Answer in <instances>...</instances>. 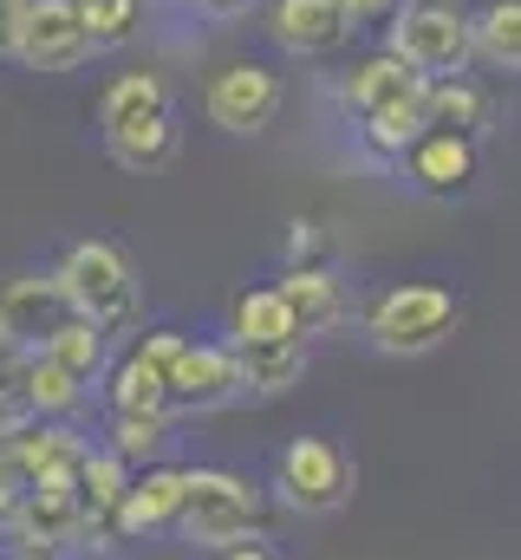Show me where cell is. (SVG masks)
I'll list each match as a JSON object with an SVG mask.
<instances>
[{"label":"cell","mask_w":521,"mask_h":560,"mask_svg":"<svg viewBox=\"0 0 521 560\" xmlns=\"http://www.w3.org/2000/svg\"><path fill=\"white\" fill-rule=\"evenodd\" d=\"M13 59L26 72H79L92 59V39L79 26V0H26Z\"/></svg>","instance_id":"cell-8"},{"label":"cell","mask_w":521,"mask_h":560,"mask_svg":"<svg viewBox=\"0 0 521 560\" xmlns=\"http://www.w3.org/2000/svg\"><path fill=\"white\" fill-rule=\"evenodd\" d=\"M105 138V156L130 170V176H157V170H170L176 163V150H183V125H176V105L170 112H143V118H125V125H112V131H99Z\"/></svg>","instance_id":"cell-18"},{"label":"cell","mask_w":521,"mask_h":560,"mask_svg":"<svg viewBox=\"0 0 521 560\" xmlns=\"http://www.w3.org/2000/svg\"><path fill=\"white\" fill-rule=\"evenodd\" d=\"M72 482H79V463H53V469H39L26 489H33V495H72Z\"/></svg>","instance_id":"cell-32"},{"label":"cell","mask_w":521,"mask_h":560,"mask_svg":"<svg viewBox=\"0 0 521 560\" xmlns=\"http://www.w3.org/2000/svg\"><path fill=\"white\" fill-rule=\"evenodd\" d=\"M92 450V436H79L72 423H53V418H20L13 423V436H7V463L33 482L39 469H53V463H79Z\"/></svg>","instance_id":"cell-21"},{"label":"cell","mask_w":521,"mask_h":560,"mask_svg":"<svg viewBox=\"0 0 521 560\" xmlns=\"http://www.w3.org/2000/svg\"><path fill=\"white\" fill-rule=\"evenodd\" d=\"M470 52L489 59L496 72L521 66V0H489L470 13Z\"/></svg>","instance_id":"cell-24"},{"label":"cell","mask_w":521,"mask_h":560,"mask_svg":"<svg viewBox=\"0 0 521 560\" xmlns=\"http://www.w3.org/2000/svg\"><path fill=\"white\" fill-rule=\"evenodd\" d=\"M105 398H112V411H170V398H163V372L125 346L112 365H105Z\"/></svg>","instance_id":"cell-25"},{"label":"cell","mask_w":521,"mask_h":560,"mask_svg":"<svg viewBox=\"0 0 521 560\" xmlns=\"http://www.w3.org/2000/svg\"><path fill=\"white\" fill-rule=\"evenodd\" d=\"M404 183L424 189V196H470L476 183V138H456V131H424L397 156Z\"/></svg>","instance_id":"cell-15"},{"label":"cell","mask_w":521,"mask_h":560,"mask_svg":"<svg viewBox=\"0 0 521 560\" xmlns=\"http://www.w3.org/2000/svg\"><path fill=\"white\" fill-rule=\"evenodd\" d=\"M222 560H274L267 548H255V541H242V548H222Z\"/></svg>","instance_id":"cell-38"},{"label":"cell","mask_w":521,"mask_h":560,"mask_svg":"<svg viewBox=\"0 0 521 560\" xmlns=\"http://www.w3.org/2000/svg\"><path fill=\"white\" fill-rule=\"evenodd\" d=\"M189 7H202V13H216V20H229V13H248L255 0H189Z\"/></svg>","instance_id":"cell-36"},{"label":"cell","mask_w":521,"mask_h":560,"mask_svg":"<svg viewBox=\"0 0 521 560\" xmlns=\"http://www.w3.org/2000/svg\"><path fill=\"white\" fill-rule=\"evenodd\" d=\"M0 392L20 405V418H53V423H72L79 405H85V385L72 372H59L46 352H7Z\"/></svg>","instance_id":"cell-10"},{"label":"cell","mask_w":521,"mask_h":560,"mask_svg":"<svg viewBox=\"0 0 521 560\" xmlns=\"http://www.w3.org/2000/svg\"><path fill=\"white\" fill-rule=\"evenodd\" d=\"M125 482L130 469L105 450V443H92L85 456H79V482H72V509H79V548H118V535H112V515H118V502H125Z\"/></svg>","instance_id":"cell-12"},{"label":"cell","mask_w":521,"mask_h":560,"mask_svg":"<svg viewBox=\"0 0 521 560\" xmlns=\"http://www.w3.org/2000/svg\"><path fill=\"white\" fill-rule=\"evenodd\" d=\"M143 112H170V85L157 72H118L99 92V131H112L125 118H143Z\"/></svg>","instance_id":"cell-28"},{"label":"cell","mask_w":521,"mask_h":560,"mask_svg":"<svg viewBox=\"0 0 521 560\" xmlns=\"http://www.w3.org/2000/svg\"><path fill=\"white\" fill-rule=\"evenodd\" d=\"M20 495H26V476H20V469L7 463V450H0V522L13 515V502H20Z\"/></svg>","instance_id":"cell-34"},{"label":"cell","mask_w":521,"mask_h":560,"mask_svg":"<svg viewBox=\"0 0 521 560\" xmlns=\"http://www.w3.org/2000/svg\"><path fill=\"white\" fill-rule=\"evenodd\" d=\"M274 293H280V300H287V313L300 319V339H313V332H339V326L352 319L346 280L333 275L326 261H320V268H280Z\"/></svg>","instance_id":"cell-17"},{"label":"cell","mask_w":521,"mask_h":560,"mask_svg":"<svg viewBox=\"0 0 521 560\" xmlns=\"http://www.w3.org/2000/svg\"><path fill=\"white\" fill-rule=\"evenodd\" d=\"M79 26L92 52H118L143 33V0H79Z\"/></svg>","instance_id":"cell-29"},{"label":"cell","mask_w":521,"mask_h":560,"mask_svg":"<svg viewBox=\"0 0 521 560\" xmlns=\"http://www.w3.org/2000/svg\"><path fill=\"white\" fill-rule=\"evenodd\" d=\"M20 13H26V0H0V59H13V39H20Z\"/></svg>","instance_id":"cell-35"},{"label":"cell","mask_w":521,"mask_h":560,"mask_svg":"<svg viewBox=\"0 0 521 560\" xmlns=\"http://www.w3.org/2000/svg\"><path fill=\"white\" fill-rule=\"evenodd\" d=\"M130 346H137V352H143L157 372H170V365H176V352H183L189 339H183V332H170V326H157V332H137Z\"/></svg>","instance_id":"cell-31"},{"label":"cell","mask_w":521,"mask_h":560,"mask_svg":"<svg viewBox=\"0 0 521 560\" xmlns=\"http://www.w3.org/2000/svg\"><path fill=\"white\" fill-rule=\"evenodd\" d=\"M0 535H7V548L13 555H66V548H79V509H72V495H20L13 502V515L0 522Z\"/></svg>","instance_id":"cell-16"},{"label":"cell","mask_w":521,"mask_h":560,"mask_svg":"<svg viewBox=\"0 0 521 560\" xmlns=\"http://www.w3.org/2000/svg\"><path fill=\"white\" fill-rule=\"evenodd\" d=\"M260 495L248 476L222 469V463H183V509H176V535L202 555H222V548H242L260 541Z\"/></svg>","instance_id":"cell-2"},{"label":"cell","mask_w":521,"mask_h":560,"mask_svg":"<svg viewBox=\"0 0 521 560\" xmlns=\"http://www.w3.org/2000/svg\"><path fill=\"white\" fill-rule=\"evenodd\" d=\"M463 319V300L437 280H397V287H379L366 306H359V332L372 352L385 359H424L437 352Z\"/></svg>","instance_id":"cell-3"},{"label":"cell","mask_w":521,"mask_h":560,"mask_svg":"<svg viewBox=\"0 0 521 560\" xmlns=\"http://www.w3.org/2000/svg\"><path fill=\"white\" fill-rule=\"evenodd\" d=\"M280 105H287V85H280V72L260 66V59H235V66H222V72L202 85V118H209L222 138H260V131L280 118Z\"/></svg>","instance_id":"cell-6"},{"label":"cell","mask_w":521,"mask_h":560,"mask_svg":"<svg viewBox=\"0 0 521 560\" xmlns=\"http://www.w3.org/2000/svg\"><path fill=\"white\" fill-rule=\"evenodd\" d=\"M222 346H229V339H222ZM235 365H242V392L280 398V392H293L300 372H306V339H287V346H242Z\"/></svg>","instance_id":"cell-23"},{"label":"cell","mask_w":521,"mask_h":560,"mask_svg":"<svg viewBox=\"0 0 521 560\" xmlns=\"http://www.w3.org/2000/svg\"><path fill=\"white\" fill-rule=\"evenodd\" d=\"M293 515H339L359 489V463L333 443V436H293L274 456V482H267Z\"/></svg>","instance_id":"cell-5"},{"label":"cell","mask_w":521,"mask_h":560,"mask_svg":"<svg viewBox=\"0 0 521 560\" xmlns=\"http://www.w3.org/2000/svg\"><path fill=\"white\" fill-rule=\"evenodd\" d=\"M385 52H397L424 79L470 72V13L456 0H397L385 20Z\"/></svg>","instance_id":"cell-4"},{"label":"cell","mask_w":521,"mask_h":560,"mask_svg":"<svg viewBox=\"0 0 521 560\" xmlns=\"http://www.w3.org/2000/svg\"><path fill=\"white\" fill-rule=\"evenodd\" d=\"M13 423H20V405L0 392V450H7V436H13Z\"/></svg>","instance_id":"cell-37"},{"label":"cell","mask_w":521,"mask_h":560,"mask_svg":"<svg viewBox=\"0 0 521 560\" xmlns=\"http://www.w3.org/2000/svg\"><path fill=\"white\" fill-rule=\"evenodd\" d=\"M260 26L287 59H326L352 39V20L339 13V0H267Z\"/></svg>","instance_id":"cell-11"},{"label":"cell","mask_w":521,"mask_h":560,"mask_svg":"<svg viewBox=\"0 0 521 560\" xmlns=\"http://www.w3.org/2000/svg\"><path fill=\"white\" fill-rule=\"evenodd\" d=\"M352 125H359V150H366L372 163H397L410 143L424 138L417 98H410V105H385V112H366V118H352Z\"/></svg>","instance_id":"cell-27"},{"label":"cell","mask_w":521,"mask_h":560,"mask_svg":"<svg viewBox=\"0 0 521 560\" xmlns=\"http://www.w3.org/2000/svg\"><path fill=\"white\" fill-rule=\"evenodd\" d=\"M7 560H53V555H7Z\"/></svg>","instance_id":"cell-39"},{"label":"cell","mask_w":521,"mask_h":560,"mask_svg":"<svg viewBox=\"0 0 521 560\" xmlns=\"http://www.w3.org/2000/svg\"><path fill=\"white\" fill-rule=\"evenodd\" d=\"M391 7H397V0H339V13L352 20V33H359V26H385Z\"/></svg>","instance_id":"cell-33"},{"label":"cell","mask_w":521,"mask_h":560,"mask_svg":"<svg viewBox=\"0 0 521 560\" xmlns=\"http://www.w3.org/2000/svg\"><path fill=\"white\" fill-rule=\"evenodd\" d=\"M287 339H300V319L287 313V300L274 293V280L267 287H242L229 300V346L235 352L242 346H287Z\"/></svg>","instance_id":"cell-20"},{"label":"cell","mask_w":521,"mask_h":560,"mask_svg":"<svg viewBox=\"0 0 521 560\" xmlns=\"http://www.w3.org/2000/svg\"><path fill=\"white\" fill-rule=\"evenodd\" d=\"M39 352H46L59 372H72L79 385H99V378H105V365H112V339H105L92 319H79V313H66V319L39 339Z\"/></svg>","instance_id":"cell-22"},{"label":"cell","mask_w":521,"mask_h":560,"mask_svg":"<svg viewBox=\"0 0 521 560\" xmlns=\"http://www.w3.org/2000/svg\"><path fill=\"white\" fill-rule=\"evenodd\" d=\"M105 450H112L125 469L163 463V450H170V411H112Z\"/></svg>","instance_id":"cell-26"},{"label":"cell","mask_w":521,"mask_h":560,"mask_svg":"<svg viewBox=\"0 0 521 560\" xmlns=\"http://www.w3.org/2000/svg\"><path fill=\"white\" fill-rule=\"evenodd\" d=\"M176 509H183V463H143V469H130L125 502L112 515V535L118 541L170 535L176 528Z\"/></svg>","instance_id":"cell-13"},{"label":"cell","mask_w":521,"mask_h":560,"mask_svg":"<svg viewBox=\"0 0 521 560\" xmlns=\"http://www.w3.org/2000/svg\"><path fill=\"white\" fill-rule=\"evenodd\" d=\"M326 229L313 222V215H300V222H287V268H320L326 261Z\"/></svg>","instance_id":"cell-30"},{"label":"cell","mask_w":521,"mask_h":560,"mask_svg":"<svg viewBox=\"0 0 521 560\" xmlns=\"http://www.w3.org/2000/svg\"><path fill=\"white\" fill-rule=\"evenodd\" d=\"M66 293L53 268H20L0 280V352H39V339L66 319Z\"/></svg>","instance_id":"cell-9"},{"label":"cell","mask_w":521,"mask_h":560,"mask_svg":"<svg viewBox=\"0 0 521 560\" xmlns=\"http://www.w3.org/2000/svg\"><path fill=\"white\" fill-rule=\"evenodd\" d=\"M417 112H424V131H456V138H476L496 125V98L470 79V72H450V79H430L424 85V98H417Z\"/></svg>","instance_id":"cell-19"},{"label":"cell","mask_w":521,"mask_h":560,"mask_svg":"<svg viewBox=\"0 0 521 560\" xmlns=\"http://www.w3.org/2000/svg\"><path fill=\"white\" fill-rule=\"evenodd\" d=\"M424 85H430L424 72H410L397 52L379 46V52L352 59V66L339 72V85H333V92H339V105H346L352 118H366V112H385V105H410V98H424Z\"/></svg>","instance_id":"cell-14"},{"label":"cell","mask_w":521,"mask_h":560,"mask_svg":"<svg viewBox=\"0 0 521 560\" xmlns=\"http://www.w3.org/2000/svg\"><path fill=\"white\" fill-rule=\"evenodd\" d=\"M163 398H170V418H202V411H222L242 392V365H235V346L222 339H189L176 352V365L163 372Z\"/></svg>","instance_id":"cell-7"},{"label":"cell","mask_w":521,"mask_h":560,"mask_svg":"<svg viewBox=\"0 0 521 560\" xmlns=\"http://www.w3.org/2000/svg\"><path fill=\"white\" fill-rule=\"evenodd\" d=\"M59 293H66V306L79 313V319H92L105 339H125L143 326V280L130 268V255L118 242H72L66 255H59Z\"/></svg>","instance_id":"cell-1"}]
</instances>
